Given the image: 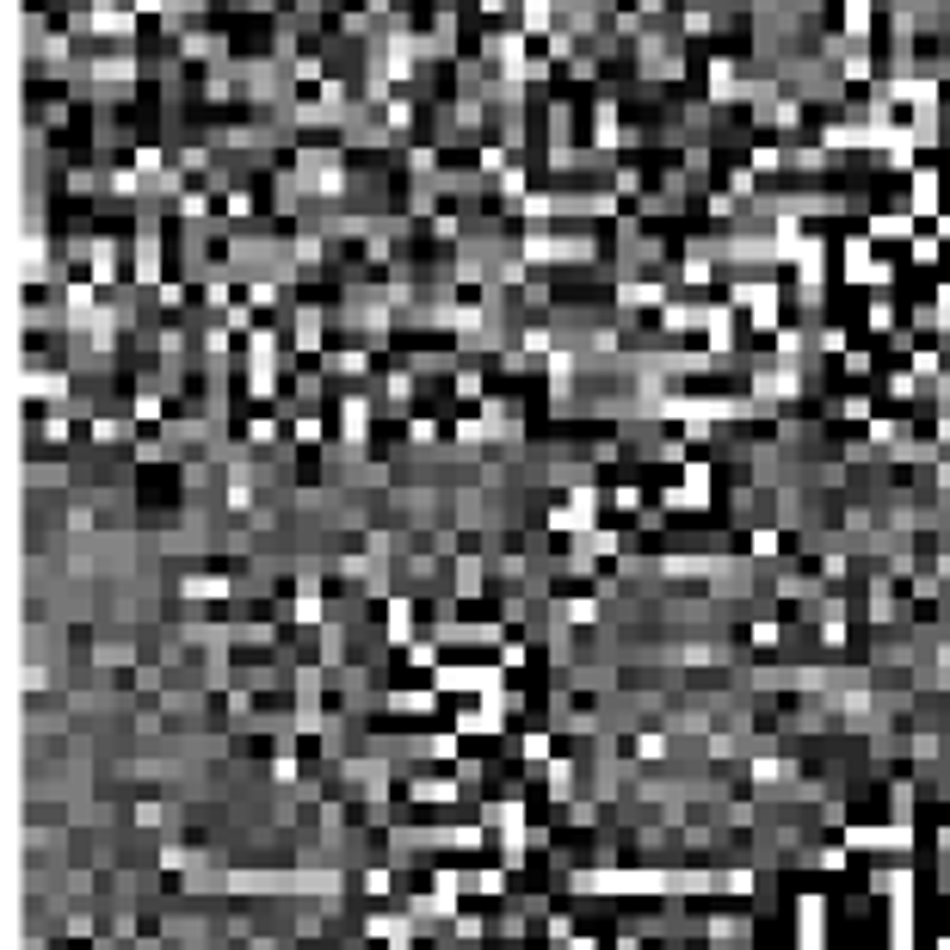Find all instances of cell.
Wrapping results in <instances>:
<instances>
[{
	"mask_svg": "<svg viewBox=\"0 0 950 950\" xmlns=\"http://www.w3.org/2000/svg\"><path fill=\"white\" fill-rule=\"evenodd\" d=\"M944 186H950L944 167H920V173H907V210L920 216V223H926V216L938 223V216H944Z\"/></svg>",
	"mask_w": 950,
	"mask_h": 950,
	"instance_id": "cell-1",
	"label": "cell"
},
{
	"mask_svg": "<svg viewBox=\"0 0 950 950\" xmlns=\"http://www.w3.org/2000/svg\"><path fill=\"white\" fill-rule=\"evenodd\" d=\"M864 235H870L876 247H901V241H913V235H920V216H913V210H889V216L876 210Z\"/></svg>",
	"mask_w": 950,
	"mask_h": 950,
	"instance_id": "cell-2",
	"label": "cell"
},
{
	"mask_svg": "<svg viewBox=\"0 0 950 950\" xmlns=\"http://www.w3.org/2000/svg\"><path fill=\"white\" fill-rule=\"evenodd\" d=\"M907 253H913V266H938V260H944V241H938V235H913Z\"/></svg>",
	"mask_w": 950,
	"mask_h": 950,
	"instance_id": "cell-3",
	"label": "cell"
},
{
	"mask_svg": "<svg viewBox=\"0 0 950 950\" xmlns=\"http://www.w3.org/2000/svg\"><path fill=\"white\" fill-rule=\"evenodd\" d=\"M932 235H938V241L950 247V210H944V216H938V223H932Z\"/></svg>",
	"mask_w": 950,
	"mask_h": 950,
	"instance_id": "cell-4",
	"label": "cell"
},
{
	"mask_svg": "<svg viewBox=\"0 0 950 950\" xmlns=\"http://www.w3.org/2000/svg\"><path fill=\"white\" fill-rule=\"evenodd\" d=\"M364 7H371V13H377V19H383V13H389V7H395V0H364Z\"/></svg>",
	"mask_w": 950,
	"mask_h": 950,
	"instance_id": "cell-5",
	"label": "cell"
}]
</instances>
